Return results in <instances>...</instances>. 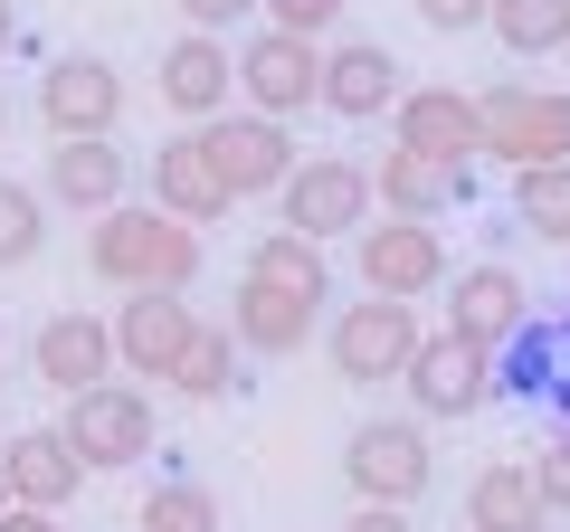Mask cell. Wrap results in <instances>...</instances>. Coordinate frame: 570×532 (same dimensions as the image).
Returning <instances> with one entry per match:
<instances>
[{
  "instance_id": "obj_10",
  "label": "cell",
  "mask_w": 570,
  "mask_h": 532,
  "mask_svg": "<svg viewBox=\"0 0 570 532\" xmlns=\"http://www.w3.org/2000/svg\"><path fill=\"white\" fill-rule=\"evenodd\" d=\"M238 96L257 105V115L295 124L324 105V39H295V29H257L238 58Z\"/></svg>"
},
{
  "instance_id": "obj_18",
  "label": "cell",
  "mask_w": 570,
  "mask_h": 532,
  "mask_svg": "<svg viewBox=\"0 0 570 532\" xmlns=\"http://www.w3.org/2000/svg\"><path fill=\"white\" fill-rule=\"evenodd\" d=\"M448 324L504 352L513 333L532 324V286L513 276V266H494V257H485V266H456V276H448Z\"/></svg>"
},
{
  "instance_id": "obj_26",
  "label": "cell",
  "mask_w": 570,
  "mask_h": 532,
  "mask_svg": "<svg viewBox=\"0 0 570 532\" xmlns=\"http://www.w3.org/2000/svg\"><path fill=\"white\" fill-rule=\"evenodd\" d=\"M238 362H247L238 324H200L190 352H181V371H171V390H181V400H228V390H238Z\"/></svg>"
},
{
  "instance_id": "obj_17",
  "label": "cell",
  "mask_w": 570,
  "mask_h": 532,
  "mask_svg": "<svg viewBox=\"0 0 570 532\" xmlns=\"http://www.w3.org/2000/svg\"><path fill=\"white\" fill-rule=\"evenodd\" d=\"M190 333H200V314H190L181 295H124V314H115V352H124L134 381H171L181 352H190Z\"/></svg>"
},
{
  "instance_id": "obj_40",
  "label": "cell",
  "mask_w": 570,
  "mask_h": 532,
  "mask_svg": "<svg viewBox=\"0 0 570 532\" xmlns=\"http://www.w3.org/2000/svg\"><path fill=\"white\" fill-rule=\"evenodd\" d=\"M0 134H10V96H0Z\"/></svg>"
},
{
  "instance_id": "obj_24",
  "label": "cell",
  "mask_w": 570,
  "mask_h": 532,
  "mask_svg": "<svg viewBox=\"0 0 570 532\" xmlns=\"http://www.w3.org/2000/svg\"><path fill=\"white\" fill-rule=\"evenodd\" d=\"M466 523H475V532H551V504H542V485H532L523 456H494V466H475V485H466Z\"/></svg>"
},
{
  "instance_id": "obj_14",
  "label": "cell",
  "mask_w": 570,
  "mask_h": 532,
  "mask_svg": "<svg viewBox=\"0 0 570 532\" xmlns=\"http://www.w3.org/2000/svg\"><path fill=\"white\" fill-rule=\"evenodd\" d=\"M163 105H171L181 124L228 115V105H238V48H228V39H209V29L171 39V48H163Z\"/></svg>"
},
{
  "instance_id": "obj_23",
  "label": "cell",
  "mask_w": 570,
  "mask_h": 532,
  "mask_svg": "<svg viewBox=\"0 0 570 532\" xmlns=\"http://www.w3.org/2000/svg\"><path fill=\"white\" fill-rule=\"evenodd\" d=\"M0 466H10V494L39 504V513H67V504H77V485L96 475L77 447H67V428H20L10 447H0Z\"/></svg>"
},
{
  "instance_id": "obj_3",
  "label": "cell",
  "mask_w": 570,
  "mask_h": 532,
  "mask_svg": "<svg viewBox=\"0 0 570 532\" xmlns=\"http://www.w3.org/2000/svg\"><path fill=\"white\" fill-rule=\"evenodd\" d=\"M419 305H400V295H371L362 286V305H343L324 324V352H333V371H343L352 390H381V381H409V362H419Z\"/></svg>"
},
{
  "instance_id": "obj_7",
  "label": "cell",
  "mask_w": 570,
  "mask_h": 532,
  "mask_svg": "<svg viewBox=\"0 0 570 532\" xmlns=\"http://www.w3.org/2000/svg\"><path fill=\"white\" fill-rule=\"evenodd\" d=\"M400 390H409V410H419V418H475L494 390H504V352L448 324V333H428V343H419V362H409Z\"/></svg>"
},
{
  "instance_id": "obj_27",
  "label": "cell",
  "mask_w": 570,
  "mask_h": 532,
  "mask_svg": "<svg viewBox=\"0 0 570 532\" xmlns=\"http://www.w3.org/2000/svg\"><path fill=\"white\" fill-rule=\"evenodd\" d=\"M513 219H523V238L570 247V162H532V171H513Z\"/></svg>"
},
{
  "instance_id": "obj_37",
  "label": "cell",
  "mask_w": 570,
  "mask_h": 532,
  "mask_svg": "<svg viewBox=\"0 0 570 532\" xmlns=\"http://www.w3.org/2000/svg\"><path fill=\"white\" fill-rule=\"evenodd\" d=\"M20 48V0H0V58Z\"/></svg>"
},
{
  "instance_id": "obj_16",
  "label": "cell",
  "mask_w": 570,
  "mask_h": 532,
  "mask_svg": "<svg viewBox=\"0 0 570 532\" xmlns=\"http://www.w3.org/2000/svg\"><path fill=\"white\" fill-rule=\"evenodd\" d=\"M400 96H409V86H400V58H390L381 39H333V48H324V115L381 124Z\"/></svg>"
},
{
  "instance_id": "obj_13",
  "label": "cell",
  "mask_w": 570,
  "mask_h": 532,
  "mask_svg": "<svg viewBox=\"0 0 570 532\" xmlns=\"http://www.w3.org/2000/svg\"><path fill=\"white\" fill-rule=\"evenodd\" d=\"M48 200L58 209H77V219H105V209L134 190V162H124V144L115 134H67L58 152H48Z\"/></svg>"
},
{
  "instance_id": "obj_6",
  "label": "cell",
  "mask_w": 570,
  "mask_h": 532,
  "mask_svg": "<svg viewBox=\"0 0 570 532\" xmlns=\"http://www.w3.org/2000/svg\"><path fill=\"white\" fill-rule=\"evenodd\" d=\"M343 485L362 504H419L438 485V447H428V418H362L343 437Z\"/></svg>"
},
{
  "instance_id": "obj_35",
  "label": "cell",
  "mask_w": 570,
  "mask_h": 532,
  "mask_svg": "<svg viewBox=\"0 0 570 532\" xmlns=\"http://www.w3.org/2000/svg\"><path fill=\"white\" fill-rule=\"evenodd\" d=\"M333 532H419V523H409V504H352Z\"/></svg>"
},
{
  "instance_id": "obj_19",
  "label": "cell",
  "mask_w": 570,
  "mask_h": 532,
  "mask_svg": "<svg viewBox=\"0 0 570 532\" xmlns=\"http://www.w3.org/2000/svg\"><path fill=\"white\" fill-rule=\"evenodd\" d=\"M29 362H39V381L58 390V400H77V390H96V381H115V324H96V314H48L39 324V343H29Z\"/></svg>"
},
{
  "instance_id": "obj_5",
  "label": "cell",
  "mask_w": 570,
  "mask_h": 532,
  "mask_svg": "<svg viewBox=\"0 0 570 532\" xmlns=\"http://www.w3.org/2000/svg\"><path fill=\"white\" fill-rule=\"evenodd\" d=\"M371 209H381V190H371V171L352 162V152H305L295 162V181L276 190V228H305V238H362Z\"/></svg>"
},
{
  "instance_id": "obj_34",
  "label": "cell",
  "mask_w": 570,
  "mask_h": 532,
  "mask_svg": "<svg viewBox=\"0 0 570 532\" xmlns=\"http://www.w3.org/2000/svg\"><path fill=\"white\" fill-rule=\"evenodd\" d=\"M247 10H266V0H181V20H190V29H209V39H228Z\"/></svg>"
},
{
  "instance_id": "obj_28",
  "label": "cell",
  "mask_w": 570,
  "mask_h": 532,
  "mask_svg": "<svg viewBox=\"0 0 570 532\" xmlns=\"http://www.w3.org/2000/svg\"><path fill=\"white\" fill-rule=\"evenodd\" d=\"M48 247V190H29V181H10L0 171V276L10 266H29Z\"/></svg>"
},
{
  "instance_id": "obj_38",
  "label": "cell",
  "mask_w": 570,
  "mask_h": 532,
  "mask_svg": "<svg viewBox=\"0 0 570 532\" xmlns=\"http://www.w3.org/2000/svg\"><path fill=\"white\" fill-rule=\"evenodd\" d=\"M10 504H20V494H10V466H0V513H10Z\"/></svg>"
},
{
  "instance_id": "obj_20",
  "label": "cell",
  "mask_w": 570,
  "mask_h": 532,
  "mask_svg": "<svg viewBox=\"0 0 570 532\" xmlns=\"http://www.w3.org/2000/svg\"><path fill=\"white\" fill-rule=\"evenodd\" d=\"M504 390L532 400V410H551V418H570V305L532 314V324L504 343Z\"/></svg>"
},
{
  "instance_id": "obj_8",
  "label": "cell",
  "mask_w": 570,
  "mask_h": 532,
  "mask_svg": "<svg viewBox=\"0 0 570 532\" xmlns=\"http://www.w3.org/2000/svg\"><path fill=\"white\" fill-rule=\"evenodd\" d=\"M58 428H67V447H77L96 475H115V466H142V456H153V428H163V418H153V390L96 381V390H77V400H67Z\"/></svg>"
},
{
  "instance_id": "obj_4",
  "label": "cell",
  "mask_w": 570,
  "mask_h": 532,
  "mask_svg": "<svg viewBox=\"0 0 570 532\" xmlns=\"http://www.w3.org/2000/svg\"><path fill=\"white\" fill-rule=\"evenodd\" d=\"M475 105H485V162H504V171H532V162H570V96H561V86L494 77Z\"/></svg>"
},
{
  "instance_id": "obj_41",
  "label": "cell",
  "mask_w": 570,
  "mask_h": 532,
  "mask_svg": "<svg viewBox=\"0 0 570 532\" xmlns=\"http://www.w3.org/2000/svg\"><path fill=\"white\" fill-rule=\"evenodd\" d=\"M466 532H475V523H466Z\"/></svg>"
},
{
  "instance_id": "obj_25",
  "label": "cell",
  "mask_w": 570,
  "mask_h": 532,
  "mask_svg": "<svg viewBox=\"0 0 570 532\" xmlns=\"http://www.w3.org/2000/svg\"><path fill=\"white\" fill-rule=\"evenodd\" d=\"M247 276H257V286H285V295L333 305V257H324V238H305V228H266V238L247 247Z\"/></svg>"
},
{
  "instance_id": "obj_31",
  "label": "cell",
  "mask_w": 570,
  "mask_h": 532,
  "mask_svg": "<svg viewBox=\"0 0 570 532\" xmlns=\"http://www.w3.org/2000/svg\"><path fill=\"white\" fill-rule=\"evenodd\" d=\"M352 0H266V29H295V39H324L333 20H343Z\"/></svg>"
},
{
  "instance_id": "obj_1",
  "label": "cell",
  "mask_w": 570,
  "mask_h": 532,
  "mask_svg": "<svg viewBox=\"0 0 570 532\" xmlns=\"http://www.w3.org/2000/svg\"><path fill=\"white\" fill-rule=\"evenodd\" d=\"M86 276L115 295H190L200 286V228L163 200H115L86 228Z\"/></svg>"
},
{
  "instance_id": "obj_12",
  "label": "cell",
  "mask_w": 570,
  "mask_h": 532,
  "mask_svg": "<svg viewBox=\"0 0 570 532\" xmlns=\"http://www.w3.org/2000/svg\"><path fill=\"white\" fill-rule=\"evenodd\" d=\"M400 144L409 152H438V162H485V105L466 86H409L400 105Z\"/></svg>"
},
{
  "instance_id": "obj_11",
  "label": "cell",
  "mask_w": 570,
  "mask_h": 532,
  "mask_svg": "<svg viewBox=\"0 0 570 532\" xmlns=\"http://www.w3.org/2000/svg\"><path fill=\"white\" fill-rule=\"evenodd\" d=\"M39 124L48 134H115L124 124V77H115V58H96V48H67L58 67L39 77Z\"/></svg>"
},
{
  "instance_id": "obj_22",
  "label": "cell",
  "mask_w": 570,
  "mask_h": 532,
  "mask_svg": "<svg viewBox=\"0 0 570 532\" xmlns=\"http://www.w3.org/2000/svg\"><path fill=\"white\" fill-rule=\"evenodd\" d=\"M142 181H153V200L171 209V219H190V228H219L228 209V181L219 171H209V152H200V134H171L163 152H153V162H142Z\"/></svg>"
},
{
  "instance_id": "obj_30",
  "label": "cell",
  "mask_w": 570,
  "mask_h": 532,
  "mask_svg": "<svg viewBox=\"0 0 570 532\" xmlns=\"http://www.w3.org/2000/svg\"><path fill=\"white\" fill-rule=\"evenodd\" d=\"M134 532H219V504H209V485L171 475V485H153V494H142Z\"/></svg>"
},
{
  "instance_id": "obj_2",
  "label": "cell",
  "mask_w": 570,
  "mask_h": 532,
  "mask_svg": "<svg viewBox=\"0 0 570 532\" xmlns=\"http://www.w3.org/2000/svg\"><path fill=\"white\" fill-rule=\"evenodd\" d=\"M200 134V152H209V171L228 181V200H276L285 181H295V124H276V115H257V105H228V115H209V124H190Z\"/></svg>"
},
{
  "instance_id": "obj_29",
  "label": "cell",
  "mask_w": 570,
  "mask_h": 532,
  "mask_svg": "<svg viewBox=\"0 0 570 532\" xmlns=\"http://www.w3.org/2000/svg\"><path fill=\"white\" fill-rule=\"evenodd\" d=\"M494 48L504 58H551L561 48V0H494Z\"/></svg>"
},
{
  "instance_id": "obj_9",
  "label": "cell",
  "mask_w": 570,
  "mask_h": 532,
  "mask_svg": "<svg viewBox=\"0 0 570 532\" xmlns=\"http://www.w3.org/2000/svg\"><path fill=\"white\" fill-rule=\"evenodd\" d=\"M352 266H362L371 295H400V305H419V295H448V238H438V219H371L362 238H352Z\"/></svg>"
},
{
  "instance_id": "obj_39",
  "label": "cell",
  "mask_w": 570,
  "mask_h": 532,
  "mask_svg": "<svg viewBox=\"0 0 570 532\" xmlns=\"http://www.w3.org/2000/svg\"><path fill=\"white\" fill-rule=\"evenodd\" d=\"M561 48H570V0H561Z\"/></svg>"
},
{
  "instance_id": "obj_33",
  "label": "cell",
  "mask_w": 570,
  "mask_h": 532,
  "mask_svg": "<svg viewBox=\"0 0 570 532\" xmlns=\"http://www.w3.org/2000/svg\"><path fill=\"white\" fill-rule=\"evenodd\" d=\"M532 485H542V504H551V513H570V428L551 437L542 456H532Z\"/></svg>"
},
{
  "instance_id": "obj_36",
  "label": "cell",
  "mask_w": 570,
  "mask_h": 532,
  "mask_svg": "<svg viewBox=\"0 0 570 532\" xmlns=\"http://www.w3.org/2000/svg\"><path fill=\"white\" fill-rule=\"evenodd\" d=\"M0 532H58V513H39V504H10V513H0Z\"/></svg>"
},
{
  "instance_id": "obj_21",
  "label": "cell",
  "mask_w": 570,
  "mask_h": 532,
  "mask_svg": "<svg viewBox=\"0 0 570 532\" xmlns=\"http://www.w3.org/2000/svg\"><path fill=\"white\" fill-rule=\"evenodd\" d=\"M228 324H238L247 362H285V352H305V343H314L324 305H314V295H285V286H257V276H238V305H228Z\"/></svg>"
},
{
  "instance_id": "obj_15",
  "label": "cell",
  "mask_w": 570,
  "mask_h": 532,
  "mask_svg": "<svg viewBox=\"0 0 570 532\" xmlns=\"http://www.w3.org/2000/svg\"><path fill=\"white\" fill-rule=\"evenodd\" d=\"M371 190H381V209H400V219H448V209L475 200V162H438V152H381L371 162Z\"/></svg>"
},
{
  "instance_id": "obj_32",
  "label": "cell",
  "mask_w": 570,
  "mask_h": 532,
  "mask_svg": "<svg viewBox=\"0 0 570 532\" xmlns=\"http://www.w3.org/2000/svg\"><path fill=\"white\" fill-rule=\"evenodd\" d=\"M419 20L438 29V39H466V29L494 20V0H419Z\"/></svg>"
}]
</instances>
